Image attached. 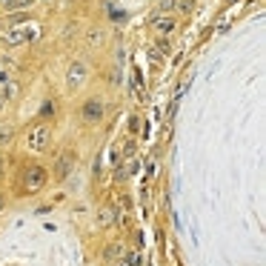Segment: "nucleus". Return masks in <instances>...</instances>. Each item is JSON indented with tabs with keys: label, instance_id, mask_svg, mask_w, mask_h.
Listing matches in <instances>:
<instances>
[{
	"label": "nucleus",
	"instance_id": "1",
	"mask_svg": "<svg viewBox=\"0 0 266 266\" xmlns=\"http://www.w3.org/2000/svg\"><path fill=\"white\" fill-rule=\"evenodd\" d=\"M49 137H52V134H49L46 126H32L29 134H26V146H29L32 152H40V149L49 146Z\"/></svg>",
	"mask_w": 266,
	"mask_h": 266
},
{
	"label": "nucleus",
	"instance_id": "2",
	"mask_svg": "<svg viewBox=\"0 0 266 266\" xmlns=\"http://www.w3.org/2000/svg\"><path fill=\"white\" fill-rule=\"evenodd\" d=\"M34 37H37V29H34V26H23V23H17L15 29L6 32V43L17 46V43H26V40H34Z\"/></svg>",
	"mask_w": 266,
	"mask_h": 266
},
{
	"label": "nucleus",
	"instance_id": "3",
	"mask_svg": "<svg viewBox=\"0 0 266 266\" xmlns=\"http://www.w3.org/2000/svg\"><path fill=\"white\" fill-rule=\"evenodd\" d=\"M46 186V169L40 166H32L26 172V181H23V189L26 192H37V189H43Z\"/></svg>",
	"mask_w": 266,
	"mask_h": 266
},
{
	"label": "nucleus",
	"instance_id": "4",
	"mask_svg": "<svg viewBox=\"0 0 266 266\" xmlns=\"http://www.w3.org/2000/svg\"><path fill=\"white\" fill-rule=\"evenodd\" d=\"M75 166V155L72 152H63V155H57V163H54V178L57 181H66L69 172Z\"/></svg>",
	"mask_w": 266,
	"mask_h": 266
},
{
	"label": "nucleus",
	"instance_id": "5",
	"mask_svg": "<svg viewBox=\"0 0 266 266\" xmlns=\"http://www.w3.org/2000/svg\"><path fill=\"white\" fill-rule=\"evenodd\" d=\"M83 80H86V66L78 60V63H72V66H69L66 83H69V89H80V86H83Z\"/></svg>",
	"mask_w": 266,
	"mask_h": 266
},
{
	"label": "nucleus",
	"instance_id": "6",
	"mask_svg": "<svg viewBox=\"0 0 266 266\" xmlns=\"http://www.w3.org/2000/svg\"><path fill=\"white\" fill-rule=\"evenodd\" d=\"M83 117L86 120H100V117H103V103H100V100H86Z\"/></svg>",
	"mask_w": 266,
	"mask_h": 266
},
{
	"label": "nucleus",
	"instance_id": "7",
	"mask_svg": "<svg viewBox=\"0 0 266 266\" xmlns=\"http://www.w3.org/2000/svg\"><path fill=\"white\" fill-rule=\"evenodd\" d=\"M115 220H117V209H115V206H103V209L98 212V226H103V229L112 226Z\"/></svg>",
	"mask_w": 266,
	"mask_h": 266
},
{
	"label": "nucleus",
	"instance_id": "8",
	"mask_svg": "<svg viewBox=\"0 0 266 266\" xmlns=\"http://www.w3.org/2000/svg\"><path fill=\"white\" fill-rule=\"evenodd\" d=\"M172 29H175V20H172V17H158V20H155V32L158 34L166 37V34H172Z\"/></svg>",
	"mask_w": 266,
	"mask_h": 266
},
{
	"label": "nucleus",
	"instance_id": "9",
	"mask_svg": "<svg viewBox=\"0 0 266 266\" xmlns=\"http://www.w3.org/2000/svg\"><path fill=\"white\" fill-rule=\"evenodd\" d=\"M134 172H140V160H137V158H129V163H126V175H134Z\"/></svg>",
	"mask_w": 266,
	"mask_h": 266
},
{
	"label": "nucleus",
	"instance_id": "10",
	"mask_svg": "<svg viewBox=\"0 0 266 266\" xmlns=\"http://www.w3.org/2000/svg\"><path fill=\"white\" fill-rule=\"evenodd\" d=\"M117 255H120V246H117V243H112V246L106 249V261H112V258H117Z\"/></svg>",
	"mask_w": 266,
	"mask_h": 266
},
{
	"label": "nucleus",
	"instance_id": "11",
	"mask_svg": "<svg viewBox=\"0 0 266 266\" xmlns=\"http://www.w3.org/2000/svg\"><path fill=\"white\" fill-rule=\"evenodd\" d=\"M109 15H112V20H117V23H123V20H126V15H123L120 9H109Z\"/></svg>",
	"mask_w": 266,
	"mask_h": 266
},
{
	"label": "nucleus",
	"instance_id": "12",
	"mask_svg": "<svg viewBox=\"0 0 266 266\" xmlns=\"http://www.w3.org/2000/svg\"><path fill=\"white\" fill-rule=\"evenodd\" d=\"M140 264H143L140 252H132V255H129V266H140Z\"/></svg>",
	"mask_w": 266,
	"mask_h": 266
},
{
	"label": "nucleus",
	"instance_id": "13",
	"mask_svg": "<svg viewBox=\"0 0 266 266\" xmlns=\"http://www.w3.org/2000/svg\"><path fill=\"white\" fill-rule=\"evenodd\" d=\"M109 160H112V163H120V149H117V146L109 149Z\"/></svg>",
	"mask_w": 266,
	"mask_h": 266
},
{
	"label": "nucleus",
	"instance_id": "14",
	"mask_svg": "<svg viewBox=\"0 0 266 266\" xmlns=\"http://www.w3.org/2000/svg\"><path fill=\"white\" fill-rule=\"evenodd\" d=\"M12 80V75H9V69L6 66H0V83H9Z\"/></svg>",
	"mask_w": 266,
	"mask_h": 266
},
{
	"label": "nucleus",
	"instance_id": "15",
	"mask_svg": "<svg viewBox=\"0 0 266 266\" xmlns=\"http://www.w3.org/2000/svg\"><path fill=\"white\" fill-rule=\"evenodd\" d=\"M160 9L169 12V9H175V0H160Z\"/></svg>",
	"mask_w": 266,
	"mask_h": 266
},
{
	"label": "nucleus",
	"instance_id": "16",
	"mask_svg": "<svg viewBox=\"0 0 266 266\" xmlns=\"http://www.w3.org/2000/svg\"><path fill=\"white\" fill-rule=\"evenodd\" d=\"M29 3H32V0H12V3H9V9H15V6H29Z\"/></svg>",
	"mask_w": 266,
	"mask_h": 266
},
{
	"label": "nucleus",
	"instance_id": "17",
	"mask_svg": "<svg viewBox=\"0 0 266 266\" xmlns=\"http://www.w3.org/2000/svg\"><path fill=\"white\" fill-rule=\"evenodd\" d=\"M0 175H3V158H0Z\"/></svg>",
	"mask_w": 266,
	"mask_h": 266
},
{
	"label": "nucleus",
	"instance_id": "18",
	"mask_svg": "<svg viewBox=\"0 0 266 266\" xmlns=\"http://www.w3.org/2000/svg\"><path fill=\"white\" fill-rule=\"evenodd\" d=\"M3 103H6V100H3V98H0V109H3Z\"/></svg>",
	"mask_w": 266,
	"mask_h": 266
},
{
	"label": "nucleus",
	"instance_id": "19",
	"mask_svg": "<svg viewBox=\"0 0 266 266\" xmlns=\"http://www.w3.org/2000/svg\"><path fill=\"white\" fill-rule=\"evenodd\" d=\"M0 206H3V198H0Z\"/></svg>",
	"mask_w": 266,
	"mask_h": 266
}]
</instances>
